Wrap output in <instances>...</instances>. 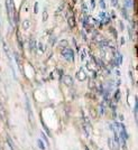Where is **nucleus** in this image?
<instances>
[{"label":"nucleus","instance_id":"obj_2","mask_svg":"<svg viewBox=\"0 0 138 150\" xmlns=\"http://www.w3.org/2000/svg\"><path fill=\"white\" fill-rule=\"evenodd\" d=\"M62 55L66 61H70V62H72V61H73V58H74L73 50H71L70 47H65V48L62 50Z\"/></svg>","mask_w":138,"mask_h":150},{"label":"nucleus","instance_id":"obj_14","mask_svg":"<svg viewBox=\"0 0 138 150\" xmlns=\"http://www.w3.org/2000/svg\"><path fill=\"white\" fill-rule=\"evenodd\" d=\"M39 50L43 52V44H39Z\"/></svg>","mask_w":138,"mask_h":150},{"label":"nucleus","instance_id":"obj_1","mask_svg":"<svg viewBox=\"0 0 138 150\" xmlns=\"http://www.w3.org/2000/svg\"><path fill=\"white\" fill-rule=\"evenodd\" d=\"M6 9L7 13H8V17H9V20H10V24L14 25V19H15V16H14V4L13 0H6Z\"/></svg>","mask_w":138,"mask_h":150},{"label":"nucleus","instance_id":"obj_3","mask_svg":"<svg viewBox=\"0 0 138 150\" xmlns=\"http://www.w3.org/2000/svg\"><path fill=\"white\" fill-rule=\"evenodd\" d=\"M76 77H78L80 81H84V80L87 79V73L84 72V69H79V72L76 73Z\"/></svg>","mask_w":138,"mask_h":150},{"label":"nucleus","instance_id":"obj_11","mask_svg":"<svg viewBox=\"0 0 138 150\" xmlns=\"http://www.w3.org/2000/svg\"><path fill=\"white\" fill-rule=\"evenodd\" d=\"M29 25H31V23H29L28 20H25V21L23 23V27H24V29H27V28L29 27Z\"/></svg>","mask_w":138,"mask_h":150},{"label":"nucleus","instance_id":"obj_8","mask_svg":"<svg viewBox=\"0 0 138 150\" xmlns=\"http://www.w3.org/2000/svg\"><path fill=\"white\" fill-rule=\"evenodd\" d=\"M41 136H42V138H43V141H44V144H48V138H47V136L45 134L44 132H41Z\"/></svg>","mask_w":138,"mask_h":150},{"label":"nucleus","instance_id":"obj_15","mask_svg":"<svg viewBox=\"0 0 138 150\" xmlns=\"http://www.w3.org/2000/svg\"><path fill=\"white\" fill-rule=\"evenodd\" d=\"M85 150H90V149H89L88 147H85Z\"/></svg>","mask_w":138,"mask_h":150},{"label":"nucleus","instance_id":"obj_4","mask_svg":"<svg viewBox=\"0 0 138 150\" xmlns=\"http://www.w3.org/2000/svg\"><path fill=\"white\" fill-rule=\"evenodd\" d=\"M37 146L41 150H46V144H45L44 141L41 140V139H37Z\"/></svg>","mask_w":138,"mask_h":150},{"label":"nucleus","instance_id":"obj_7","mask_svg":"<svg viewBox=\"0 0 138 150\" xmlns=\"http://www.w3.org/2000/svg\"><path fill=\"white\" fill-rule=\"evenodd\" d=\"M64 83H65L66 85H72V84H73V81H72L71 76H65V79H64Z\"/></svg>","mask_w":138,"mask_h":150},{"label":"nucleus","instance_id":"obj_5","mask_svg":"<svg viewBox=\"0 0 138 150\" xmlns=\"http://www.w3.org/2000/svg\"><path fill=\"white\" fill-rule=\"evenodd\" d=\"M26 108H27L28 115H29V121H31V106H29V101H28V99H26Z\"/></svg>","mask_w":138,"mask_h":150},{"label":"nucleus","instance_id":"obj_9","mask_svg":"<svg viewBox=\"0 0 138 150\" xmlns=\"http://www.w3.org/2000/svg\"><path fill=\"white\" fill-rule=\"evenodd\" d=\"M69 23H70V27L72 28V27H74V17H70L69 18Z\"/></svg>","mask_w":138,"mask_h":150},{"label":"nucleus","instance_id":"obj_6","mask_svg":"<svg viewBox=\"0 0 138 150\" xmlns=\"http://www.w3.org/2000/svg\"><path fill=\"white\" fill-rule=\"evenodd\" d=\"M29 47H31V50H36V40L33 38V39H31V42H29Z\"/></svg>","mask_w":138,"mask_h":150},{"label":"nucleus","instance_id":"obj_13","mask_svg":"<svg viewBox=\"0 0 138 150\" xmlns=\"http://www.w3.org/2000/svg\"><path fill=\"white\" fill-rule=\"evenodd\" d=\"M46 19H47V13H46V10H45L44 11V18H43V20L46 21Z\"/></svg>","mask_w":138,"mask_h":150},{"label":"nucleus","instance_id":"obj_12","mask_svg":"<svg viewBox=\"0 0 138 150\" xmlns=\"http://www.w3.org/2000/svg\"><path fill=\"white\" fill-rule=\"evenodd\" d=\"M42 125H43V127H44V130L46 131V133H47V134H51V131L48 130V128H47V127L45 125V123L43 122V121H42Z\"/></svg>","mask_w":138,"mask_h":150},{"label":"nucleus","instance_id":"obj_10","mask_svg":"<svg viewBox=\"0 0 138 150\" xmlns=\"http://www.w3.org/2000/svg\"><path fill=\"white\" fill-rule=\"evenodd\" d=\"M7 144H9V147H10V150H15L14 149V146H13V142H11V139L8 137L7 138Z\"/></svg>","mask_w":138,"mask_h":150}]
</instances>
